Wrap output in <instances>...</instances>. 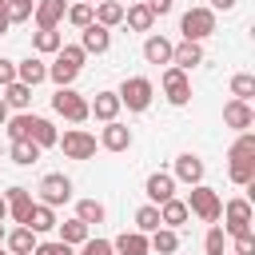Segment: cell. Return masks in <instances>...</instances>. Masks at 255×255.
<instances>
[{"label":"cell","mask_w":255,"mask_h":255,"mask_svg":"<svg viewBox=\"0 0 255 255\" xmlns=\"http://www.w3.org/2000/svg\"><path fill=\"white\" fill-rule=\"evenodd\" d=\"M227 175L239 187H247L255 179V135L251 131H239V139L231 143V151H227Z\"/></svg>","instance_id":"6da1fadb"},{"label":"cell","mask_w":255,"mask_h":255,"mask_svg":"<svg viewBox=\"0 0 255 255\" xmlns=\"http://www.w3.org/2000/svg\"><path fill=\"white\" fill-rule=\"evenodd\" d=\"M183 203H187V215H199L203 223H215V219L223 215V199H219V191L207 187V183H195Z\"/></svg>","instance_id":"7a4b0ae2"},{"label":"cell","mask_w":255,"mask_h":255,"mask_svg":"<svg viewBox=\"0 0 255 255\" xmlns=\"http://www.w3.org/2000/svg\"><path fill=\"white\" fill-rule=\"evenodd\" d=\"M120 108H128V112H147L151 108V96H155V88H151V80L147 76H131V80H124L120 84Z\"/></svg>","instance_id":"3957f363"},{"label":"cell","mask_w":255,"mask_h":255,"mask_svg":"<svg viewBox=\"0 0 255 255\" xmlns=\"http://www.w3.org/2000/svg\"><path fill=\"white\" fill-rule=\"evenodd\" d=\"M179 32H183V40H191V44L207 40V36L215 32V12H211V8H187V12L179 16Z\"/></svg>","instance_id":"277c9868"},{"label":"cell","mask_w":255,"mask_h":255,"mask_svg":"<svg viewBox=\"0 0 255 255\" xmlns=\"http://www.w3.org/2000/svg\"><path fill=\"white\" fill-rule=\"evenodd\" d=\"M52 112L56 116H64L68 124H84L92 112H88V100L80 96V92H72V88H56V96H52Z\"/></svg>","instance_id":"5b68a950"},{"label":"cell","mask_w":255,"mask_h":255,"mask_svg":"<svg viewBox=\"0 0 255 255\" xmlns=\"http://www.w3.org/2000/svg\"><path fill=\"white\" fill-rule=\"evenodd\" d=\"M36 191H40V203L56 211L60 203H68V199H72V179H68L64 171H52V175H44V179H40V187H36Z\"/></svg>","instance_id":"8992f818"},{"label":"cell","mask_w":255,"mask_h":255,"mask_svg":"<svg viewBox=\"0 0 255 255\" xmlns=\"http://www.w3.org/2000/svg\"><path fill=\"white\" fill-rule=\"evenodd\" d=\"M223 235H247L251 231V203L247 199H231V203H223Z\"/></svg>","instance_id":"52a82bcc"},{"label":"cell","mask_w":255,"mask_h":255,"mask_svg":"<svg viewBox=\"0 0 255 255\" xmlns=\"http://www.w3.org/2000/svg\"><path fill=\"white\" fill-rule=\"evenodd\" d=\"M56 143L64 147V155H68V159H92V155H96V135H92V131H84V128L64 131Z\"/></svg>","instance_id":"ba28073f"},{"label":"cell","mask_w":255,"mask_h":255,"mask_svg":"<svg viewBox=\"0 0 255 255\" xmlns=\"http://www.w3.org/2000/svg\"><path fill=\"white\" fill-rule=\"evenodd\" d=\"M163 96H167V104H171V108H183V104L191 100L187 72H179V68H163Z\"/></svg>","instance_id":"9c48e42d"},{"label":"cell","mask_w":255,"mask_h":255,"mask_svg":"<svg viewBox=\"0 0 255 255\" xmlns=\"http://www.w3.org/2000/svg\"><path fill=\"white\" fill-rule=\"evenodd\" d=\"M223 124L235 128V131H251L255 128V108L243 104V100H227L223 104Z\"/></svg>","instance_id":"30bf717a"},{"label":"cell","mask_w":255,"mask_h":255,"mask_svg":"<svg viewBox=\"0 0 255 255\" xmlns=\"http://www.w3.org/2000/svg\"><path fill=\"white\" fill-rule=\"evenodd\" d=\"M143 195L151 199V207H159V203L175 199V179H171L167 171H151V175H147V183H143Z\"/></svg>","instance_id":"8fae6325"},{"label":"cell","mask_w":255,"mask_h":255,"mask_svg":"<svg viewBox=\"0 0 255 255\" xmlns=\"http://www.w3.org/2000/svg\"><path fill=\"white\" fill-rule=\"evenodd\" d=\"M4 203H8L12 223H16V227H24V223H28V215H32V191H28V187H8V191H4Z\"/></svg>","instance_id":"7c38bea8"},{"label":"cell","mask_w":255,"mask_h":255,"mask_svg":"<svg viewBox=\"0 0 255 255\" xmlns=\"http://www.w3.org/2000/svg\"><path fill=\"white\" fill-rule=\"evenodd\" d=\"M64 12H68V8H64V0H40V4L32 8V20H36V28H40V32H52V28L64 20Z\"/></svg>","instance_id":"4fadbf2b"},{"label":"cell","mask_w":255,"mask_h":255,"mask_svg":"<svg viewBox=\"0 0 255 255\" xmlns=\"http://www.w3.org/2000/svg\"><path fill=\"white\" fill-rule=\"evenodd\" d=\"M100 143H104L108 151H128V147H131V128H128V124H120V120H112V124H104Z\"/></svg>","instance_id":"5bb4252c"},{"label":"cell","mask_w":255,"mask_h":255,"mask_svg":"<svg viewBox=\"0 0 255 255\" xmlns=\"http://www.w3.org/2000/svg\"><path fill=\"white\" fill-rule=\"evenodd\" d=\"M171 179H183L187 187L203 183V159H199V155H191V151H183V155L175 159V175H171Z\"/></svg>","instance_id":"9a60e30c"},{"label":"cell","mask_w":255,"mask_h":255,"mask_svg":"<svg viewBox=\"0 0 255 255\" xmlns=\"http://www.w3.org/2000/svg\"><path fill=\"white\" fill-rule=\"evenodd\" d=\"M80 48H84V56H92V52L100 56V52H108V48H112V32H108V28H100V24L92 20V24L84 28V40H80Z\"/></svg>","instance_id":"2e32d148"},{"label":"cell","mask_w":255,"mask_h":255,"mask_svg":"<svg viewBox=\"0 0 255 255\" xmlns=\"http://www.w3.org/2000/svg\"><path fill=\"white\" fill-rule=\"evenodd\" d=\"M195 64H203V48H199V44L183 40V44H175V48H171V68H179V72H191Z\"/></svg>","instance_id":"e0dca14e"},{"label":"cell","mask_w":255,"mask_h":255,"mask_svg":"<svg viewBox=\"0 0 255 255\" xmlns=\"http://www.w3.org/2000/svg\"><path fill=\"white\" fill-rule=\"evenodd\" d=\"M16 80H20V84H28V88H36V84H44V80H48V64H44L40 56H28V60H20V64H16Z\"/></svg>","instance_id":"ac0fdd59"},{"label":"cell","mask_w":255,"mask_h":255,"mask_svg":"<svg viewBox=\"0 0 255 255\" xmlns=\"http://www.w3.org/2000/svg\"><path fill=\"white\" fill-rule=\"evenodd\" d=\"M88 112H92L96 120L112 124V120L120 116V96H116V92H96V100H88Z\"/></svg>","instance_id":"d6986e66"},{"label":"cell","mask_w":255,"mask_h":255,"mask_svg":"<svg viewBox=\"0 0 255 255\" xmlns=\"http://www.w3.org/2000/svg\"><path fill=\"white\" fill-rule=\"evenodd\" d=\"M171 48H175V44H171L167 36H147V40H143V60H147V64H171Z\"/></svg>","instance_id":"ffe728a7"},{"label":"cell","mask_w":255,"mask_h":255,"mask_svg":"<svg viewBox=\"0 0 255 255\" xmlns=\"http://www.w3.org/2000/svg\"><path fill=\"white\" fill-rule=\"evenodd\" d=\"M28 139H32V143L44 151V147H56V139H60V135H56V124H52V120L32 116V131H28Z\"/></svg>","instance_id":"44dd1931"},{"label":"cell","mask_w":255,"mask_h":255,"mask_svg":"<svg viewBox=\"0 0 255 255\" xmlns=\"http://www.w3.org/2000/svg\"><path fill=\"white\" fill-rule=\"evenodd\" d=\"M112 251H120V255H147L151 247H147V235H139V231H124V235L112 239Z\"/></svg>","instance_id":"7402d4cb"},{"label":"cell","mask_w":255,"mask_h":255,"mask_svg":"<svg viewBox=\"0 0 255 255\" xmlns=\"http://www.w3.org/2000/svg\"><path fill=\"white\" fill-rule=\"evenodd\" d=\"M56 223H60V219H56V211H52V207L32 203V215H28V223H24V227H28L32 235H44V231H52Z\"/></svg>","instance_id":"603a6c76"},{"label":"cell","mask_w":255,"mask_h":255,"mask_svg":"<svg viewBox=\"0 0 255 255\" xmlns=\"http://www.w3.org/2000/svg\"><path fill=\"white\" fill-rule=\"evenodd\" d=\"M147 247H151L155 255H175V251H179V235H175L171 227H155V231L147 235Z\"/></svg>","instance_id":"cb8c5ba5"},{"label":"cell","mask_w":255,"mask_h":255,"mask_svg":"<svg viewBox=\"0 0 255 255\" xmlns=\"http://www.w3.org/2000/svg\"><path fill=\"white\" fill-rule=\"evenodd\" d=\"M92 12H96V24H100V28H116V24H124V4H120V0H100Z\"/></svg>","instance_id":"d4e9b609"},{"label":"cell","mask_w":255,"mask_h":255,"mask_svg":"<svg viewBox=\"0 0 255 255\" xmlns=\"http://www.w3.org/2000/svg\"><path fill=\"white\" fill-rule=\"evenodd\" d=\"M124 24H128L131 32H151L155 16H151V8H147V4H131V8H124Z\"/></svg>","instance_id":"484cf974"},{"label":"cell","mask_w":255,"mask_h":255,"mask_svg":"<svg viewBox=\"0 0 255 255\" xmlns=\"http://www.w3.org/2000/svg\"><path fill=\"white\" fill-rule=\"evenodd\" d=\"M4 247H8L12 255H32V251H36V235H32L28 227H16V231L4 235Z\"/></svg>","instance_id":"4316f807"},{"label":"cell","mask_w":255,"mask_h":255,"mask_svg":"<svg viewBox=\"0 0 255 255\" xmlns=\"http://www.w3.org/2000/svg\"><path fill=\"white\" fill-rule=\"evenodd\" d=\"M159 223L163 227H179V223H187V203L183 199H167V203H159Z\"/></svg>","instance_id":"83f0119b"},{"label":"cell","mask_w":255,"mask_h":255,"mask_svg":"<svg viewBox=\"0 0 255 255\" xmlns=\"http://www.w3.org/2000/svg\"><path fill=\"white\" fill-rule=\"evenodd\" d=\"M0 100H4L8 108H16V112H28V104H32V88L16 80V84H8V88H4V96H0Z\"/></svg>","instance_id":"f1b7e54d"},{"label":"cell","mask_w":255,"mask_h":255,"mask_svg":"<svg viewBox=\"0 0 255 255\" xmlns=\"http://www.w3.org/2000/svg\"><path fill=\"white\" fill-rule=\"evenodd\" d=\"M56 227H60V243H68V247H80L88 239V223H80V219H64Z\"/></svg>","instance_id":"f546056e"},{"label":"cell","mask_w":255,"mask_h":255,"mask_svg":"<svg viewBox=\"0 0 255 255\" xmlns=\"http://www.w3.org/2000/svg\"><path fill=\"white\" fill-rule=\"evenodd\" d=\"M104 215H108V211H104L100 199H80V203H76V219L88 223V227H92V223H104Z\"/></svg>","instance_id":"4dcf8cb0"},{"label":"cell","mask_w":255,"mask_h":255,"mask_svg":"<svg viewBox=\"0 0 255 255\" xmlns=\"http://www.w3.org/2000/svg\"><path fill=\"white\" fill-rule=\"evenodd\" d=\"M32 48H36L40 56H52V52L64 48V40H60V32L52 28V32H36V36H32Z\"/></svg>","instance_id":"1f68e13d"},{"label":"cell","mask_w":255,"mask_h":255,"mask_svg":"<svg viewBox=\"0 0 255 255\" xmlns=\"http://www.w3.org/2000/svg\"><path fill=\"white\" fill-rule=\"evenodd\" d=\"M231 96H235V100H243V104H251V96H255V76H251V72L231 76Z\"/></svg>","instance_id":"d6a6232c"},{"label":"cell","mask_w":255,"mask_h":255,"mask_svg":"<svg viewBox=\"0 0 255 255\" xmlns=\"http://www.w3.org/2000/svg\"><path fill=\"white\" fill-rule=\"evenodd\" d=\"M36 159H40V147H36L32 139H16V143H12V163L28 167V163H36Z\"/></svg>","instance_id":"836d02e7"},{"label":"cell","mask_w":255,"mask_h":255,"mask_svg":"<svg viewBox=\"0 0 255 255\" xmlns=\"http://www.w3.org/2000/svg\"><path fill=\"white\" fill-rule=\"evenodd\" d=\"M155 227H163V223H159V207H151V203L139 207V211H135V231H139V235H151Z\"/></svg>","instance_id":"e575fe53"},{"label":"cell","mask_w":255,"mask_h":255,"mask_svg":"<svg viewBox=\"0 0 255 255\" xmlns=\"http://www.w3.org/2000/svg\"><path fill=\"white\" fill-rule=\"evenodd\" d=\"M203 251H207V255H227V235H223L219 223L207 227V235H203Z\"/></svg>","instance_id":"d590c367"},{"label":"cell","mask_w":255,"mask_h":255,"mask_svg":"<svg viewBox=\"0 0 255 255\" xmlns=\"http://www.w3.org/2000/svg\"><path fill=\"white\" fill-rule=\"evenodd\" d=\"M64 20H68L72 28H80V32H84V28L96 20V12H92V4H72V8L64 12Z\"/></svg>","instance_id":"8d00e7d4"},{"label":"cell","mask_w":255,"mask_h":255,"mask_svg":"<svg viewBox=\"0 0 255 255\" xmlns=\"http://www.w3.org/2000/svg\"><path fill=\"white\" fill-rule=\"evenodd\" d=\"M4 128H8V139H12V143H16V139H28V131H32V116H28V112L8 116V124H4Z\"/></svg>","instance_id":"74e56055"},{"label":"cell","mask_w":255,"mask_h":255,"mask_svg":"<svg viewBox=\"0 0 255 255\" xmlns=\"http://www.w3.org/2000/svg\"><path fill=\"white\" fill-rule=\"evenodd\" d=\"M76 76H80V72H76V68H68V64H60V60H56V64H48V80H52L56 88H72V80H76Z\"/></svg>","instance_id":"f35d334b"},{"label":"cell","mask_w":255,"mask_h":255,"mask_svg":"<svg viewBox=\"0 0 255 255\" xmlns=\"http://www.w3.org/2000/svg\"><path fill=\"white\" fill-rule=\"evenodd\" d=\"M56 60H60V64H68V68H76V72H80V68H84V60H88V56H84V48H80V44H64V48H60V52H56Z\"/></svg>","instance_id":"ab89813d"},{"label":"cell","mask_w":255,"mask_h":255,"mask_svg":"<svg viewBox=\"0 0 255 255\" xmlns=\"http://www.w3.org/2000/svg\"><path fill=\"white\" fill-rule=\"evenodd\" d=\"M20 20H32V0H12L8 4V24H20Z\"/></svg>","instance_id":"60d3db41"},{"label":"cell","mask_w":255,"mask_h":255,"mask_svg":"<svg viewBox=\"0 0 255 255\" xmlns=\"http://www.w3.org/2000/svg\"><path fill=\"white\" fill-rule=\"evenodd\" d=\"M80 255H116V251H112V239H84Z\"/></svg>","instance_id":"b9f144b4"},{"label":"cell","mask_w":255,"mask_h":255,"mask_svg":"<svg viewBox=\"0 0 255 255\" xmlns=\"http://www.w3.org/2000/svg\"><path fill=\"white\" fill-rule=\"evenodd\" d=\"M32 255H76V247H68V243H36V251Z\"/></svg>","instance_id":"7bdbcfd3"},{"label":"cell","mask_w":255,"mask_h":255,"mask_svg":"<svg viewBox=\"0 0 255 255\" xmlns=\"http://www.w3.org/2000/svg\"><path fill=\"white\" fill-rule=\"evenodd\" d=\"M231 255H255V235L247 231V235H235V251Z\"/></svg>","instance_id":"ee69618b"},{"label":"cell","mask_w":255,"mask_h":255,"mask_svg":"<svg viewBox=\"0 0 255 255\" xmlns=\"http://www.w3.org/2000/svg\"><path fill=\"white\" fill-rule=\"evenodd\" d=\"M8 84H16V64L0 60V88H8Z\"/></svg>","instance_id":"f6af8a7d"},{"label":"cell","mask_w":255,"mask_h":255,"mask_svg":"<svg viewBox=\"0 0 255 255\" xmlns=\"http://www.w3.org/2000/svg\"><path fill=\"white\" fill-rule=\"evenodd\" d=\"M171 4H175V0H147L151 16H167V12H171Z\"/></svg>","instance_id":"bcb514c9"},{"label":"cell","mask_w":255,"mask_h":255,"mask_svg":"<svg viewBox=\"0 0 255 255\" xmlns=\"http://www.w3.org/2000/svg\"><path fill=\"white\" fill-rule=\"evenodd\" d=\"M235 0H211V12H231Z\"/></svg>","instance_id":"7dc6e473"},{"label":"cell","mask_w":255,"mask_h":255,"mask_svg":"<svg viewBox=\"0 0 255 255\" xmlns=\"http://www.w3.org/2000/svg\"><path fill=\"white\" fill-rule=\"evenodd\" d=\"M8 28H12V24H8V8H4V12H0V36H4Z\"/></svg>","instance_id":"c3c4849f"},{"label":"cell","mask_w":255,"mask_h":255,"mask_svg":"<svg viewBox=\"0 0 255 255\" xmlns=\"http://www.w3.org/2000/svg\"><path fill=\"white\" fill-rule=\"evenodd\" d=\"M8 112H12V108H8V104H4V100H0V128H4V124H8Z\"/></svg>","instance_id":"681fc988"},{"label":"cell","mask_w":255,"mask_h":255,"mask_svg":"<svg viewBox=\"0 0 255 255\" xmlns=\"http://www.w3.org/2000/svg\"><path fill=\"white\" fill-rule=\"evenodd\" d=\"M4 215H8V203H4V195H0V223H4Z\"/></svg>","instance_id":"f907efd6"},{"label":"cell","mask_w":255,"mask_h":255,"mask_svg":"<svg viewBox=\"0 0 255 255\" xmlns=\"http://www.w3.org/2000/svg\"><path fill=\"white\" fill-rule=\"evenodd\" d=\"M80 4H92V8H96V4H100V0H80Z\"/></svg>","instance_id":"816d5d0a"},{"label":"cell","mask_w":255,"mask_h":255,"mask_svg":"<svg viewBox=\"0 0 255 255\" xmlns=\"http://www.w3.org/2000/svg\"><path fill=\"white\" fill-rule=\"evenodd\" d=\"M0 255H8V247H4V243H0Z\"/></svg>","instance_id":"f5cc1de1"},{"label":"cell","mask_w":255,"mask_h":255,"mask_svg":"<svg viewBox=\"0 0 255 255\" xmlns=\"http://www.w3.org/2000/svg\"><path fill=\"white\" fill-rule=\"evenodd\" d=\"M0 243H4V223H0Z\"/></svg>","instance_id":"db71d44e"},{"label":"cell","mask_w":255,"mask_h":255,"mask_svg":"<svg viewBox=\"0 0 255 255\" xmlns=\"http://www.w3.org/2000/svg\"><path fill=\"white\" fill-rule=\"evenodd\" d=\"M4 8H8V0H0V12H4Z\"/></svg>","instance_id":"11a10c76"},{"label":"cell","mask_w":255,"mask_h":255,"mask_svg":"<svg viewBox=\"0 0 255 255\" xmlns=\"http://www.w3.org/2000/svg\"><path fill=\"white\" fill-rule=\"evenodd\" d=\"M135 4H147V0H135Z\"/></svg>","instance_id":"9f6ffc18"},{"label":"cell","mask_w":255,"mask_h":255,"mask_svg":"<svg viewBox=\"0 0 255 255\" xmlns=\"http://www.w3.org/2000/svg\"><path fill=\"white\" fill-rule=\"evenodd\" d=\"M8 4H12V0H8Z\"/></svg>","instance_id":"6f0895ef"},{"label":"cell","mask_w":255,"mask_h":255,"mask_svg":"<svg viewBox=\"0 0 255 255\" xmlns=\"http://www.w3.org/2000/svg\"><path fill=\"white\" fill-rule=\"evenodd\" d=\"M227 255H231V251H227Z\"/></svg>","instance_id":"680465c9"}]
</instances>
